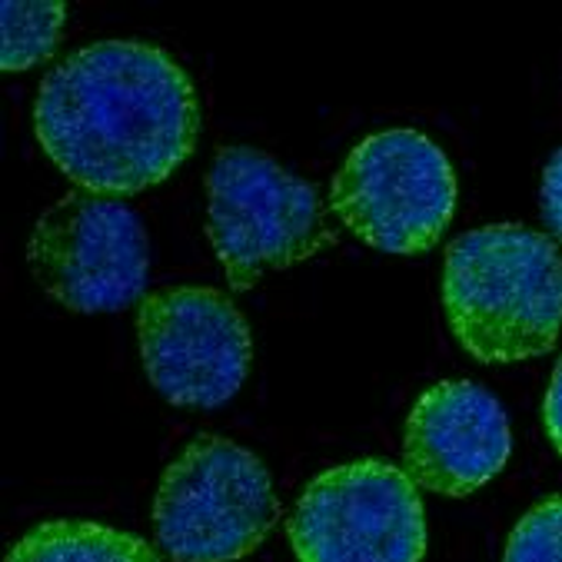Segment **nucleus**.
Returning a JSON list of instances; mask_svg holds the SVG:
<instances>
[{
  "mask_svg": "<svg viewBox=\"0 0 562 562\" xmlns=\"http://www.w3.org/2000/svg\"><path fill=\"white\" fill-rule=\"evenodd\" d=\"M34 131L80 190L131 196L164 183L193 154L200 100L167 50L97 41L44 77Z\"/></svg>",
  "mask_w": 562,
  "mask_h": 562,
  "instance_id": "f257e3e1",
  "label": "nucleus"
},
{
  "mask_svg": "<svg viewBox=\"0 0 562 562\" xmlns=\"http://www.w3.org/2000/svg\"><path fill=\"white\" fill-rule=\"evenodd\" d=\"M442 306L460 347L480 363L546 357L562 333L559 247L519 223L457 237L446 250Z\"/></svg>",
  "mask_w": 562,
  "mask_h": 562,
  "instance_id": "f03ea898",
  "label": "nucleus"
},
{
  "mask_svg": "<svg viewBox=\"0 0 562 562\" xmlns=\"http://www.w3.org/2000/svg\"><path fill=\"white\" fill-rule=\"evenodd\" d=\"M206 234L231 290H250L267 273L290 270L329 240L316 187L254 147H223L213 157Z\"/></svg>",
  "mask_w": 562,
  "mask_h": 562,
  "instance_id": "7ed1b4c3",
  "label": "nucleus"
},
{
  "mask_svg": "<svg viewBox=\"0 0 562 562\" xmlns=\"http://www.w3.org/2000/svg\"><path fill=\"white\" fill-rule=\"evenodd\" d=\"M280 516L267 467L227 436L203 432L164 470L154 526L173 562H237Z\"/></svg>",
  "mask_w": 562,
  "mask_h": 562,
  "instance_id": "20e7f679",
  "label": "nucleus"
},
{
  "mask_svg": "<svg viewBox=\"0 0 562 562\" xmlns=\"http://www.w3.org/2000/svg\"><path fill=\"white\" fill-rule=\"evenodd\" d=\"M329 210L383 254H426L457 210L449 157L416 131H383L360 140L329 183Z\"/></svg>",
  "mask_w": 562,
  "mask_h": 562,
  "instance_id": "39448f33",
  "label": "nucleus"
},
{
  "mask_svg": "<svg viewBox=\"0 0 562 562\" xmlns=\"http://www.w3.org/2000/svg\"><path fill=\"white\" fill-rule=\"evenodd\" d=\"M286 532L296 562H423L426 555L416 483L386 460L323 470L300 493Z\"/></svg>",
  "mask_w": 562,
  "mask_h": 562,
  "instance_id": "423d86ee",
  "label": "nucleus"
},
{
  "mask_svg": "<svg viewBox=\"0 0 562 562\" xmlns=\"http://www.w3.org/2000/svg\"><path fill=\"white\" fill-rule=\"evenodd\" d=\"M34 280L74 313H110L140 300L150 250L140 216L110 196L70 190L50 203L27 244Z\"/></svg>",
  "mask_w": 562,
  "mask_h": 562,
  "instance_id": "0eeeda50",
  "label": "nucleus"
},
{
  "mask_svg": "<svg viewBox=\"0 0 562 562\" xmlns=\"http://www.w3.org/2000/svg\"><path fill=\"white\" fill-rule=\"evenodd\" d=\"M137 340L147 380L173 406H223L237 396L254 360L244 313L210 286H164L144 296Z\"/></svg>",
  "mask_w": 562,
  "mask_h": 562,
  "instance_id": "6e6552de",
  "label": "nucleus"
},
{
  "mask_svg": "<svg viewBox=\"0 0 562 562\" xmlns=\"http://www.w3.org/2000/svg\"><path fill=\"white\" fill-rule=\"evenodd\" d=\"M513 432L503 403L470 380L429 386L403 432L406 476L439 496H470L509 460Z\"/></svg>",
  "mask_w": 562,
  "mask_h": 562,
  "instance_id": "1a4fd4ad",
  "label": "nucleus"
},
{
  "mask_svg": "<svg viewBox=\"0 0 562 562\" xmlns=\"http://www.w3.org/2000/svg\"><path fill=\"white\" fill-rule=\"evenodd\" d=\"M4 562H164L147 539L90 522V519H50L27 529Z\"/></svg>",
  "mask_w": 562,
  "mask_h": 562,
  "instance_id": "9d476101",
  "label": "nucleus"
},
{
  "mask_svg": "<svg viewBox=\"0 0 562 562\" xmlns=\"http://www.w3.org/2000/svg\"><path fill=\"white\" fill-rule=\"evenodd\" d=\"M67 8L60 0H8L0 8V24H4V41H0V67L8 74L27 70L57 50L64 31Z\"/></svg>",
  "mask_w": 562,
  "mask_h": 562,
  "instance_id": "9b49d317",
  "label": "nucleus"
},
{
  "mask_svg": "<svg viewBox=\"0 0 562 562\" xmlns=\"http://www.w3.org/2000/svg\"><path fill=\"white\" fill-rule=\"evenodd\" d=\"M503 562H562V496L536 503L516 522Z\"/></svg>",
  "mask_w": 562,
  "mask_h": 562,
  "instance_id": "f8f14e48",
  "label": "nucleus"
},
{
  "mask_svg": "<svg viewBox=\"0 0 562 562\" xmlns=\"http://www.w3.org/2000/svg\"><path fill=\"white\" fill-rule=\"evenodd\" d=\"M539 203H542V220L552 231L555 240H562V147L552 154V160L542 170V187H539Z\"/></svg>",
  "mask_w": 562,
  "mask_h": 562,
  "instance_id": "ddd939ff",
  "label": "nucleus"
},
{
  "mask_svg": "<svg viewBox=\"0 0 562 562\" xmlns=\"http://www.w3.org/2000/svg\"><path fill=\"white\" fill-rule=\"evenodd\" d=\"M542 423H546L549 442L555 446V453L562 457V360L555 363L549 390H546V400H542Z\"/></svg>",
  "mask_w": 562,
  "mask_h": 562,
  "instance_id": "4468645a",
  "label": "nucleus"
}]
</instances>
